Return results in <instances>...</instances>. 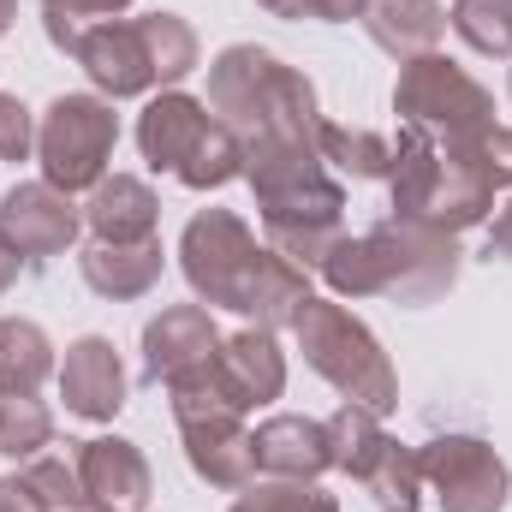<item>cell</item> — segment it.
<instances>
[{"mask_svg": "<svg viewBox=\"0 0 512 512\" xmlns=\"http://www.w3.org/2000/svg\"><path fill=\"white\" fill-rule=\"evenodd\" d=\"M453 30L465 36L471 54L512 60V0H453Z\"/></svg>", "mask_w": 512, "mask_h": 512, "instance_id": "25", "label": "cell"}, {"mask_svg": "<svg viewBox=\"0 0 512 512\" xmlns=\"http://www.w3.org/2000/svg\"><path fill=\"white\" fill-rule=\"evenodd\" d=\"M131 0H42V30L60 54H78L90 30H102L108 18H120Z\"/></svg>", "mask_w": 512, "mask_h": 512, "instance_id": "27", "label": "cell"}, {"mask_svg": "<svg viewBox=\"0 0 512 512\" xmlns=\"http://www.w3.org/2000/svg\"><path fill=\"white\" fill-rule=\"evenodd\" d=\"M84 280L102 298H143L161 280V239H143V245H90L84 251Z\"/></svg>", "mask_w": 512, "mask_h": 512, "instance_id": "20", "label": "cell"}, {"mask_svg": "<svg viewBox=\"0 0 512 512\" xmlns=\"http://www.w3.org/2000/svg\"><path fill=\"white\" fill-rule=\"evenodd\" d=\"M72 60H78V66L90 72V84H96L102 96H114V102L143 96V90H155V84H161L143 18H108L102 30H90V36H84V48H78Z\"/></svg>", "mask_w": 512, "mask_h": 512, "instance_id": "11", "label": "cell"}, {"mask_svg": "<svg viewBox=\"0 0 512 512\" xmlns=\"http://www.w3.org/2000/svg\"><path fill=\"white\" fill-rule=\"evenodd\" d=\"M24 483L36 489L42 512H90L78 465H66V459H24Z\"/></svg>", "mask_w": 512, "mask_h": 512, "instance_id": "30", "label": "cell"}, {"mask_svg": "<svg viewBox=\"0 0 512 512\" xmlns=\"http://www.w3.org/2000/svg\"><path fill=\"white\" fill-rule=\"evenodd\" d=\"M256 6L274 18H316V0H256Z\"/></svg>", "mask_w": 512, "mask_h": 512, "instance_id": "34", "label": "cell"}, {"mask_svg": "<svg viewBox=\"0 0 512 512\" xmlns=\"http://www.w3.org/2000/svg\"><path fill=\"white\" fill-rule=\"evenodd\" d=\"M0 512H42L36 489L24 483V471H18V477H0Z\"/></svg>", "mask_w": 512, "mask_h": 512, "instance_id": "32", "label": "cell"}, {"mask_svg": "<svg viewBox=\"0 0 512 512\" xmlns=\"http://www.w3.org/2000/svg\"><path fill=\"white\" fill-rule=\"evenodd\" d=\"M54 441V417L36 393H0V453L6 459H36Z\"/></svg>", "mask_w": 512, "mask_h": 512, "instance_id": "26", "label": "cell"}, {"mask_svg": "<svg viewBox=\"0 0 512 512\" xmlns=\"http://www.w3.org/2000/svg\"><path fill=\"white\" fill-rule=\"evenodd\" d=\"M54 370V346L36 322L6 316L0 322V393H36Z\"/></svg>", "mask_w": 512, "mask_h": 512, "instance_id": "22", "label": "cell"}, {"mask_svg": "<svg viewBox=\"0 0 512 512\" xmlns=\"http://www.w3.org/2000/svg\"><path fill=\"white\" fill-rule=\"evenodd\" d=\"M78 227H84V215H78L72 197L54 191L48 179H36V185H12L6 203H0V239L24 256V262H48V256H60L72 239H78Z\"/></svg>", "mask_w": 512, "mask_h": 512, "instance_id": "10", "label": "cell"}, {"mask_svg": "<svg viewBox=\"0 0 512 512\" xmlns=\"http://www.w3.org/2000/svg\"><path fill=\"white\" fill-rule=\"evenodd\" d=\"M221 352V328L203 304H173L143 328V376L149 382H179L203 370Z\"/></svg>", "mask_w": 512, "mask_h": 512, "instance_id": "13", "label": "cell"}, {"mask_svg": "<svg viewBox=\"0 0 512 512\" xmlns=\"http://www.w3.org/2000/svg\"><path fill=\"white\" fill-rule=\"evenodd\" d=\"M387 191H393L399 221H423V227H441V233H465V227L489 221V209H495V185H489L477 149L447 143V137H435L423 126H399Z\"/></svg>", "mask_w": 512, "mask_h": 512, "instance_id": "4", "label": "cell"}, {"mask_svg": "<svg viewBox=\"0 0 512 512\" xmlns=\"http://www.w3.org/2000/svg\"><path fill=\"white\" fill-rule=\"evenodd\" d=\"M155 221H161V197L131 173L102 179L84 209V227L96 233V245H143V239H155Z\"/></svg>", "mask_w": 512, "mask_h": 512, "instance_id": "18", "label": "cell"}, {"mask_svg": "<svg viewBox=\"0 0 512 512\" xmlns=\"http://www.w3.org/2000/svg\"><path fill=\"white\" fill-rule=\"evenodd\" d=\"M209 376L227 393L233 411H251V405L280 399V387H286V358H280V346H274L268 328H245V334L221 340V352L209 358Z\"/></svg>", "mask_w": 512, "mask_h": 512, "instance_id": "15", "label": "cell"}, {"mask_svg": "<svg viewBox=\"0 0 512 512\" xmlns=\"http://www.w3.org/2000/svg\"><path fill=\"white\" fill-rule=\"evenodd\" d=\"M256 471L280 477V483H316L334 459H328V423L316 417H268L251 429Z\"/></svg>", "mask_w": 512, "mask_h": 512, "instance_id": "17", "label": "cell"}, {"mask_svg": "<svg viewBox=\"0 0 512 512\" xmlns=\"http://www.w3.org/2000/svg\"><path fill=\"white\" fill-rule=\"evenodd\" d=\"M30 149H36V120H30V108L0 90V161H24Z\"/></svg>", "mask_w": 512, "mask_h": 512, "instance_id": "31", "label": "cell"}, {"mask_svg": "<svg viewBox=\"0 0 512 512\" xmlns=\"http://www.w3.org/2000/svg\"><path fill=\"white\" fill-rule=\"evenodd\" d=\"M417 465H423V483H435V495H441L447 512H501L507 507L512 477H507V465H501V453L489 441H477V435H441V441H429L417 453Z\"/></svg>", "mask_w": 512, "mask_h": 512, "instance_id": "9", "label": "cell"}, {"mask_svg": "<svg viewBox=\"0 0 512 512\" xmlns=\"http://www.w3.org/2000/svg\"><path fill=\"white\" fill-rule=\"evenodd\" d=\"M292 334H298L304 364L334 387V393H346V405H364V411H376V417H387V411L399 405V382H393L387 352L376 346V334H370L346 304L310 292V304L298 310Z\"/></svg>", "mask_w": 512, "mask_h": 512, "instance_id": "6", "label": "cell"}, {"mask_svg": "<svg viewBox=\"0 0 512 512\" xmlns=\"http://www.w3.org/2000/svg\"><path fill=\"white\" fill-rule=\"evenodd\" d=\"M364 489H370V501L382 512H417L423 507V465H417V453L411 447H399V441H387V453L370 465V477H364Z\"/></svg>", "mask_w": 512, "mask_h": 512, "instance_id": "24", "label": "cell"}, {"mask_svg": "<svg viewBox=\"0 0 512 512\" xmlns=\"http://www.w3.org/2000/svg\"><path fill=\"white\" fill-rule=\"evenodd\" d=\"M489 256H507L512 262V203L495 215V227H489Z\"/></svg>", "mask_w": 512, "mask_h": 512, "instance_id": "33", "label": "cell"}, {"mask_svg": "<svg viewBox=\"0 0 512 512\" xmlns=\"http://www.w3.org/2000/svg\"><path fill=\"white\" fill-rule=\"evenodd\" d=\"M393 108L405 114V126H423L447 143H477L501 126L495 120V96L453 60L441 54H417L405 60L399 84H393Z\"/></svg>", "mask_w": 512, "mask_h": 512, "instance_id": "7", "label": "cell"}, {"mask_svg": "<svg viewBox=\"0 0 512 512\" xmlns=\"http://www.w3.org/2000/svg\"><path fill=\"white\" fill-rule=\"evenodd\" d=\"M387 435L382 417L376 411H364V405H340L334 417H328V459H334V471H346V477H370V465L387 453Z\"/></svg>", "mask_w": 512, "mask_h": 512, "instance_id": "21", "label": "cell"}, {"mask_svg": "<svg viewBox=\"0 0 512 512\" xmlns=\"http://www.w3.org/2000/svg\"><path fill=\"white\" fill-rule=\"evenodd\" d=\"M12 18H18V0H0V36L12 30Z\"/></svg>", "mask_w": 512, "mask_h": 512, "instance_id": "36", "label": "cell"}, {"mask_svg": "<svg viewBox=\"0 0 512 512\" xmlns=\"http://www.w3.org/2000/svg\"><path fill=\"white\" fill-rule=\"evenodd\" d=\"M209 114L239 137V149L256 143H316V90L304 72L280 66L268 48L233 42L209 66Z\"/></svg>", "mask_w": 512, "mask_h": 512, "instance_id": "3", "label": "cell"}, {"mask_svg": "<svg viewBox=\"0 0 512 512\" xmlns=\"http://www.w3.org/2000/svg\"><path fill=\"white\" fill-rule=\"evenodd\" d=\"M316 149H322V161H334L340 173H352V179H387V167H393V143L376 137V131H352V126H316Z\"/></svg>", "mask_w": 512, "mask_h": 512, "instance_id": "23", "label": "cell"}, {"mask_svg": "<svg viewBox=\"0 0 512 512\" xmlns=\"http://www.w3.org/2000/svg\"><path fill=\"white\" fill-rule=\"evenodd\" d=\"M72 465H78L90 512H143V501H149V459L131 441H120V435L84 441Z\"/></svg>", "mask_w": 512, "mask_h": 512, "instance_id": "16", "label": "cell"}, {"mask_svg": "<svg viewBox=\"0 0 512 512\" xmlns=\"http://www.w3.org/2000/svg\"><path fill=\"white\" fill-rule=\"evenodd\" d=\"M364 24L376 36V48H387L393 60H417L435 54V42L447 36V12L435 0H370Z\"/></svg>", "mask_w": 512, "mask_h": 512, "instance_id": "19", "label": "cell"}, {"mask_svg": "<svg viewBox=\"0 0 512 512\" xmlns=\"http://www.w3.org/2000/svg\"><path fill=\"white\" fill-rule=\"evenodd\" d=\"M18 262H24V256H18L12 245H6V239H0V292H6L12 280H18Z\"/></svg>", "mask_w": 512, "mask_h": 512, "instance_id": "35", "label": "cell"}, {"mask_svg": "<svg viewBox=\"0 0 512 512\" xmlns=\"http://www.w3.org/2000/svg\"><path fill=\"white\" fill-rule=\"evenodd\" d=\"M137 149H143V161H149L155 173H173V179L191 185V191H221L227 179L245 173L239 137L209 114V102L179 96V90H167V96H155V102L143 108V120H137Z\"/></svg>", "mask_w": 512, "mask_h": 512, "instance_id": "5", "label": "cell"}, {"mask_svg": "<svg viewBox=\"0 0 512 512\" xmlns=\"http://www.w3.org/2000/svg\"><path fill=\"white\" fill-rule=\"evenodd\" d=\"M185 459L209 489H245L256 477V447L245 429V411H185L179 417Z\"/></svg>", "mask_w": 512, "mask_h": 512, "instance_id": "12", "label": "cell"}, {"mask_svg": "<svg viewBox=\"0 0 512 512\" xmlns=\"http://www.w3.org/2000/svg\"><path fill=\"white\" fill-rule=\"evenodd\" d=\"M60 399H66V411L84 417V423H108V417H120V405H126V370H120L114 340L84 334V340L66 346V364H60Z\"/></svg>", "mask_w": 512, "mask_h": 512, "instance_id": "14", "label": "cell"}, {"mask_svg": "<svg viewBox=\"0 0 512 512\" xmlns=\"http://www.w3.org/2000/svg\"><path fill=\"white\" fill-rule=\"evenodd\" d=\"M233 512H340V507L316 483H280V477H268V483H245Z\"/></svg>", "mask_w": 512, "mask_h": 512, "instance_id": "29", "label": "cell"}, {"mask_svg": "<svg viewBox=\"0 0 512 512\" xmlns=\"http://www.w3.org/2000/svg\"><path fill=\"white\" fill-rule=\"evenodd\" d=\"M143 30H149V54H155L161 84H179V78L197 66V30H191L185 18H173V12H149Z\"/></svg>", "mask_w": 512, "mask_h": 512, "instance_id": "28", "label": "cell"}, {"mask_svg": "<svg viewBox=\"0 0 512 512\" xmlns=\"http://www.w3.org/2000/svg\"><path fill=\"white\" fill-rule=\"evenodd\" d=\"M120 143V120L102 96H54L42 126H36V155L42 179L54 191H96L108 179V155Z\"/></svg>", "mask_w": 512, "mask_h": 512, "instance_id": "8", "label": "cell"}, {"mask_svg": "<svg viewBox=\"0 0 512 512\" xmlns=\"http://www.w3.org/2000/svg\"><path fill=\"white\" fill-rule=\"evenodd\" d=\"M322 280L334 298H399V304H435L459 280V245L441 227L423 221H382L358 239L340 233V245L322 256Z\"/></svg>", "mask_w": 512, "mask_h": 512, "instance_id": "2", "label": "cell"}, {"mask_svg": "<svg viewBox=\"0 0 512 512\" xmlns=\"http://www.w3.org/2000/svg\"><path fill=\"white\" fill-rule=\"evenodd\" d=\"M179 268L203 304L239 310L256 328H292L298 310L310 304V268L286 262L280 251L256 245V233L233 209H203L185 239H179Z\"/></svg>", "mask_w": 512, "mask_h": 512, "instance_id": "1", "label": "cell"}]
</instances>
